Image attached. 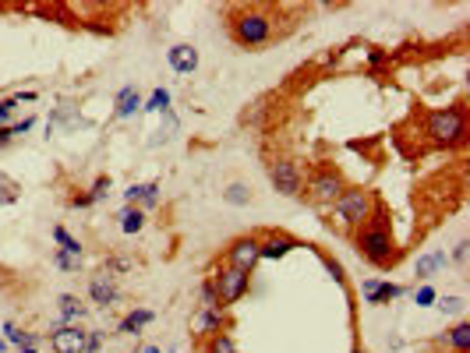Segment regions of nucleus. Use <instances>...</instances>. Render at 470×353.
Instances as JSON below:
<instances>
[{"instance_id": "1", "label": "nucleus", "mask_w": 470, "mask_h": 353, "mask_svg": "<svg viewBox=\"0 0 470 353\" xmlns=\"http://www.w3.org/2000/svg\"><path fill=\"white\" fill-rule=\"evenodd\" d=\"M354 247L364 261H371L375 268H389L396 261V244H392V230H389V212L378 202L371 219L364 226L354 230Z\"/></svg>"}, {"instance_id": "2", "label": "nucleus", "mask_w": 470, "mask_h": 353, "mask_svg": "<svg viewBox=\"0 0 470 353\" xmlns=\"http://www.w3.org/2000/svg\"><path fill=\"white\" fill-rule=\"evenodd\" d=\"M276 36V22L266 8H241L230 18V39L241 50H262Z\"/></svg>"}, {"instance_id": "3", "label": "nucleus", "mask_w": 470, "mask_h": 353, "mask_svg": "<svg viewBox=\"0 0 470 353\" xmlns=\"http://www.w3.org/2000/svg\"><path fill=\"white\" fill-rule=\"evenodd\" d=\"M424 135H428L431 145L463 149V142H466V110H463V103L445 106V110H431L424 117Z\"/></svg>"}, {"instance_id": "4", "label": "nucleus", "mask_w": 470, "mask_h": 353, "mask_svg": "<svg viewBox=\"0 0 470 353\" xmlns=\"http://www.w3.org/2000/svg\"><path fill=\"white\" fill-rule=\"evenodd\" d=\"M375 205H378L375 191H368V187H343V194L336 198L333 212H336L340 226H347V230H357V226H364V223L371 219Z\"/></svg>"}, {"instance_id": "5", "label": "nucleus", "mask_w": 470, "mask_h": 353, "mask_svg": "<svg viewBox=\"0 0 470 353\" xmlns=\"http://www.w3.org/2000/svg\"><path fill=\"white\" fill-rule=\"evenodd\" d=\"M209 283H212V290H216V297H219L223 307H233L237 300H245L248 290H252V275L241 272V268H230L226 261H223L219 268H212Z\"/></svg>"}, {"instance_id": "6", "label": "nucleus", "mask_w": 470, "mask_h": 353, "mask_svg": "<svg viewBox=\"0 0 470 353\" xmlns=\"http://www.w3.org/2000/svg\"><path fill=\"white\" fill-rule=\"evenodd\" d=\"M343 187H347V180H343V173H340L336 166H319V170L311 173L304 194H308L311 205H319V209H333L336 198L343 194Z\"/></svg>"}, {"instance_id": "7", "label": "nucleus", "mask_w": 470, "mask_h": 353, "mask_svg": "<svg viewBox=\"0 0 470 353\" xmlns=\"http://www.w3.org/2000/svg\"><path fill=\"white\" fill-rule=\"evenodd\" d=\"M266 173H269V184L276 187V194L301 198L304 173H301V163H297V159H287V156H280V159H273V163L266 166Z\"/></svg>"}, {"instance_id": "8", "label": "nucleus", "mask_w": 470, "mask_h": 353, "mask_svg": "<svg viewBox=\"0 0 470 353\" xmlns=\"http://www.w3.org/2000/svg\"><path fill=\"white\" fill-rule=\"evenodd\" d=\"M259 261H262V251H259V237L245 233V237H233V240L226 244V265H230V268H241V272L255 275Z\"/></svg>"}, {"instance_id": "9", "label": "nucleus", "mask_w": 470, "mask_h": 353, "mask_svg": "<svg viewBox=\"0 0 470 353\" xmlns=\"http://www.w3.org/2000/svg\"><path fill=\"white\" fill-rule=\"evenodd\" d=\"M85 335H89V328H82V325H54L50 328V346H54V353H82L85 349Z\"/></svg>"}, {"instance_id": "10", "label": "nucleus", "mask_w": 470, "mask_h": 353, "mask_svg": "<svg viewBox=\"0 0 470 353\" xmlns=\"http://www.w3.org/2000/svg\"><path fill=\"white\" fill-rule=\"evenodd\" d=\"M89 300H92L96 307H113V304L120 300L117 275H113L110 268H103V272H96V275L89 279Z\"/></svg>"}, {"instance_id": "11", "label": "nucleus", "mask_w": 470, "mask_h": 353, "mask_svg": "<svg viewBox=\"0 0 470 353\" xmlns=\"http://www.w3.org/2000/svg\"><path fill=\"white\" fill-rule=\"evenodd\" d=\"M407 290L400 286V283H389V279H364L361 283V297H364V304H371V307H382V304H392V300H400Z\"/></svg>"}, {"instance_id": "12", "label": "nucleus", "mask_w": 470, "mask_h": 353, "mask_svg": "<svg viewBox=\"0 0 470 353\" xmlns=\"http://www.w3.org/2000/svg\"><path fill=\"white\" fill-rule=\"evenodd\" d=\"M194 335H202V339H212V335H219V332H226L230 328V314L223 311V307H212V311H202L198 307V314H194Z\"/></svg>"}, {"instance_id": "13", "label": "nucleus", "mask_w": 470, "mask_h": 353, "mask_svg": "<svg viewBox=\"0 0 470 353\" xmlns=\"http://www.w3.org/2000/svg\"><path fill=\"white\" fill-rule=\"evenodd\" d=\"M294 247H301L290 233H280V230H273V233H266V237H259V251H262V258H269V261H280V258H287Z\"/></svg>"}, {"instance_id": "14", "label": "nucleus", "mask_w": 470, "mask_h": 353, "mask_svg": "<svg viewBox=\"0 0 470 353\" xmlns=\"http://www.w3.org/2000/svg\"><path fill=\"white\" fill-rule=\"evenodd\" d=\"M166 61H170V68H173L177 75H194V71H198V50H194L191 43L170 47V50H166Z\"/></svg>"}, {"instance_id": "15", "label": "nucleus", "mask_w": 470, "mask_h": 353, "mask_svg": "<svg viewBox=\"0 0 470 353\" xmlns=\"http://www.w3.org/2000/svg\"><path fill=\"white\" fill-rule=\"evenodd\" d=\"M142 113V92L135 85H124L117 92V106H113V120H131Z\"/></svg>"}, {"instance_id": "16", "label": "nucleus", "mask_w": 470, "mask_h": 353, "mask_svg": "<svg viewBox=\"0 0 470 353\" xmlns=\"http://www.w3.org/2000/svg\"><path fill=\"white\" fill-rule=\"evenodd\" d=\"M445 265H449V254H445V251H428V254H421V258L414 261V275H417L421 283H431Z\"/></svg>"}, {"instance_id": "17", "label": "nucleus", "mask_w": 470, "mask_h": 353, "mask_svg": "<svg viewBox=\"0 0 470 353\" xmlns=\"http://www.w3.org/2000/svg\"><path fill=\"white\" fill-rule=\"evenodd\" d=\"M156 321V311H149V307H135V311H128L120 321H117V335H138L142 328H149Z\"/></svg>"}, {"instance_id": "18", "label": "nucleus", "mask_w": 470, "mask_h": 353, "mask_svg": "<svg viewBox=\"0 0 470 353\" xmlns=\"http://www.w3.org/2000/svg\"><path fill=\"white\" fill-rule=\"evenodd\" d=\"M57 311H61V325H82V318L89 314V304H82L75 293H61V300H57Z\"/></svg>"}, {"instance_id": "19", "label": "nucleus", "mask_w": 470, "mask_h": 353, "mask_svg": "<svg viewBox=\"0 0 470 353\" xmlns=\"http://www.w3.org/2000/svg\"><path fill=\"white\" fill-rule=\"evenodd\" d=\"M4 342L15 346V349H32V346L43 342V335L39 332H22L15 321H4Z\"/></svg>"}, {"instance_id": "20", "label": "nucleus", "mask_w": 470, "mask_h": 353, "mask_svg": "<svg viewBox=\"0 0 470 353\" xmlns=\"http://www.w3.org/2000/svg\"><path fill=\"white\" fill-rule=\"evenodd\" d=\"M145 212L138 209V205H124L120 209V216H117V223H120V233H128V237H135V233H142L145 230Z\"/></svg>"}, {"instance_id": "21", "label": "nucleus", "mask_w": 470, "mask_h": 353, "mask_svg": "<svg viewBox=\"0 0 470 353\" xmlns=\"http://www.w3.org/2000/svg\"><path fill=\"white\" fill-rule=\"evenodd\" d=\"M442 342H445L449 349H456V353H466V349H470V325H466V321L452 325V328L442 335Z\"/></svg>"}, {"instance_id": "22", "label": "nucleus", "mask_w": 470, "mask_h": 353, "mask_svg": "<svg viewBox=\"0 0 470 353\" xmlns=\"http://www.w3.org/2000/svg\"><path fill=\"white\" fill-rule=\"evenodd\" d=\"M142 110L145 113H166L170 110V89H152V96L149 99H142Z\"/></svg>"}, {"instance_id": "23", "label": "nucleus", "mask_w": 470, "mask_h": 353, "mask_svg": "<svg viewBox=\"0 0 470 353\" xmlns=\"http://www.w3.org/2000/svg\"><path fill=\"white\" fill-rule=\"evenodd\" d=\"M223 202L245 209V205H252V187H248V184H230V187L223 191Z\"/></svg>"}, {"instance_id": "24", "label": "nucleus", "mask_w": 470, "mask_h": 353, "mask_svg": "<svg viewBox=\"0 0 470 353\" xmlns=\"http://www.w3.org/2000/svg\"><path fill=\"white\" fill-rule=\"evenodd\" d=\"M410 300H414L417 307H435V300H438V290H435L431 283H421V286H414V290H410Z\"/></svg>"}, {"instance_id": "25", "label": "nucleus", "mask_w": 470, "mask_h": 353, "mask_svg": "<svg viewBox=\"0 0 470 353\" xmlns=\"http://www.w3.org/2000/svg\"><path fill=\"white\" fill-rule=\"evenodd\" d=\"M205 353H237V342H233V335H230V332H219V335H212V339H209Z\"/></svg>"}, {"instance_id": "26", "label": "nucleus", "mask_w": 470, "mask_h": 353, "mask_svg": "<svg viewBox=\"0 0 470 353\" xmlns=\"http://www.w3.org/2000/svg\"><path fill=\"white\" fill-rule=\"evenodd\" d=\"M54 240L61 244V251H68V254H82V240L71 237L64 226H54Z\"/></svg>"}, {"instance_id": "27", "label": "nucleus", "mask_w": 470, "mask_h": 353, "mask_svg": "<svg viewBox=\"0 0 470 353\" xmlns=\"http://www.w3.org/2000/svg\"><path fill=\"white\" fill-rule=\"evenodd\" d=\"M50 261H54L61 272H78V268H82V254H68V251H61V247L54 251Z\"/></svg>"}, {"instance_id": "28", "label": "nucleus", "mask_w": 470, "mask_h": 353, "mask_svg": "<svg viewBox=\"0 0 470 353\" xmlns=\"http://www.w3.org/2000/svg\"><path fill=\"white\" fill-rule=\"evenodd\" d=\"M198 307H202V311H212V307H223L209 279H205V283H202V290H198ZM223 311H226V307H223Z\"/></svg>"}, {"instance_id": "29", "label": "nucleus", "mask_w": 470, "mask_h": 353, "mask_svg": "<svg viewBox=\"0 0 470 353\" xmlns=\"http://www.w3.org/2000/svg\"><path fill=\"white\" fill-rule=\"evenodd\" d=\"M110 187H113V180H110V177H96V180H92V187H89L92 205H96V202H106V198H110Z\"/></svg>"}, {"instance_id": "30", "label": "nucleus", "mask_w": 470, "mask_h": 353, "mask_svg": "<svg viewBox=\"0 0 470 353\" xmlns=\"http://www.w3.org/2000/svg\"><path fill=\"white\" fill-rule=\"evenodd\" d=\"M159 205V184L156 180H149L145 187H142V202H138V209L142 212H149V209H156Z\"/></svg>"}, {"instance_id": "31", "label": "nucleus", "mask_w": 470, "mask_h": 353, "mask_svg": "<svg viewBox=\"0 0 470 353\" xmlns=\"http://www.w3.org/2000/svg\"><path fill=\"white\" fill-rule=\"evenodd\" d=\"M435 304H438L442 314H463V304H466V300H463V297H438Z\"/></svg>"}, {"instance_id": "32", "label": "nucleus", "mask_w": 470, "mask_h": 353, "mask_svg": "<svg viewBox=\"0 0 470 353\" xmlns=\"http://www.w3.org/2000/svg\"><path fill=\"white\" fill-rule=\"evenodd\" d=\"M15 117V99H0V128H11Z\"/></svg>"}, {"instance_id": "33", "label": "nucleus", "mask_w": 470, "mask_h": 353, "mask_svg": "<svg viewBox=\"0 0 470 353\" xmlns=\"http://www.w3.org/2000/svg\"><path fill=\"white\" fill-rule=\"evenodd\" d=\"M32 128H36V117H25V120H15V124H11V135L18 138V135H29Z\"/></svg>"}, {"instance_id": "34", "label": "nucleus", "mask_w": 470, "mask_h": 353, "mask_svg": "<svg viewBox=\"0 0 470 353\" xmlns=\"http://www.w3.org/2000/svg\"><path fill=\"white\" fill-rule=\"evenodd\" d=\"M99 346H103V332H89V335H85V349H82V353H99Z\"/></svg>"}, {"instance_id": "35", "label": "nucleus", "mask_w": 470, "mask_h": 353, "mask_svg": "<svg viewBox=\"0 0 470 353\" xmlns=\"http://www.w3.org/2000/svg\"><path fill=\"white\" fill-rule=\"evenodd\" d=\"M368 64H371V68H382V64H389V54L375 47V50H368Z\"/></svg>"}, {"instance_id": "36", "label": "nucleus", "mask_w": 470, "mask_h": 353, "mask_svg": "<svg viewBox=\"0 0 470 353\" xmlns=\"http://www.w3.org/2000/svg\"><path fill=\"white\" fill-rule=\"evenodd\" d=\"M466 254H470V244L459 240V244L452 247V261H456V265H466Z\"/></svg>"}, {"instance_id": "37", "label": "nucleus", "mask_w": 470, "mask_h": 353, "mask_svg": "<svg viewBox=\"0 0 470 353\" xmlns=\"http://www.w3.org/2000/svg\"><path fill=\"white\" fill-rule=\"evenodd\" d=\"M71 209H92V198H89V191H78V194H71Z\"/></svg>"}, {"instance_id": "38", "label": "nucleus", "mask_w": 470, "mask_h": 353, "mask_svg": "<svg viewBox=\"0 0 470 353\" xmlns=\"http://www.w3.org/2000/svg\"><path fill=\"white\" fill-rule=\"evenodd\" d=\"M326 272H329V275H333L336 283H343V268H340V265H336L333 258H326Z\"/></svg>"}, {"instance_id": "39", "label": "nucleus", "mask_w": 470, "mask_h": 353, "mask_svg": "<svg viewBox=\"0 0 470 353\" xmlns=\"http://www.w3.org/2000/svg\"><path fill=\"white\" fill-rule=\"evenodd\" d=\"M11 99H15V106H22V103H36L39 96H36V92H18V96H11Z\"/></svg>"}, {"instance_id": "40", "label": "nucleus", "mask_w": 470, "mask_h": 353, "mask_svg": "<svg viewBox=\"0 0 470 353\" xmlns=\"http://www.w3.org/2000/svg\"><path fill=\"white\" fill-rule=\"evenodd\" d=\"M11 142H15L11 128H0V149H4V145H11Z\"/></svg>"}, {"instance_id": "41", "label": "nucleus", "mask_w": 470, "mask_h": 353, "mask_svg": "<svg viewBox=\"0 0 470 353\" xmlns=\"http://www.w3.org/2000/svg\"><path fill=\"white\" fill-rule=\"evenodd\" d=\"M11 198H15V191H11V187H0V205H8Z\"/></svg>"}, {"instance_id": "42", "label": "nucleus", "mask_w": 470, "mask_h": 353, "mask_svg": "<svg viewBox=\"0 0 470 353\" xmlns=\"http://www.w3.org/2000/svg\"><path fill=\"white\" fill-rule=\"evenodd\" d=\"M135 353H163V349H159V346H152V342H145V346H138Z\"/></svg>"}, {"instance_id": "43", "label": "nucleus", "mask_w": 470, "mask_h": 353, "mask_svg": "<svg viewBox=\"0 0 470 353\" xmlns=\"http://www.w3.org/2000/svg\"><path fill=\"white\" fill-rule=\"evenodd\" d=\"M18 353H39V349H36V346H32V349H18Z\"/></svg>"}, {"instance_id": "44", "label": "nucleus", "mask_w": 470, "mask_h": 353, "mask_svg": "<svg viewBox=\"0 0 470 353\" xmlns=\"http://www.w3.org/2000/svg\"><path fill=\"white\" fill-rule=\"evenodd\" d=\"M350 353H364V346H354V349H350Z\"/></svg>"}, {"instance_id": "45", "label": "nucleus", "mask_w": 470, "mask_h": 353, "mask_svg": "<svg viewBox=\"0 0 470 353\" xmlns=\"http://www.w3.org/2000/svg\"><path fill=\"white\" fill-rule=\"evenodd\" d=\"M4 349H8V342H4V339H0V353H4Z\"/></svg>"}]
</instances>
